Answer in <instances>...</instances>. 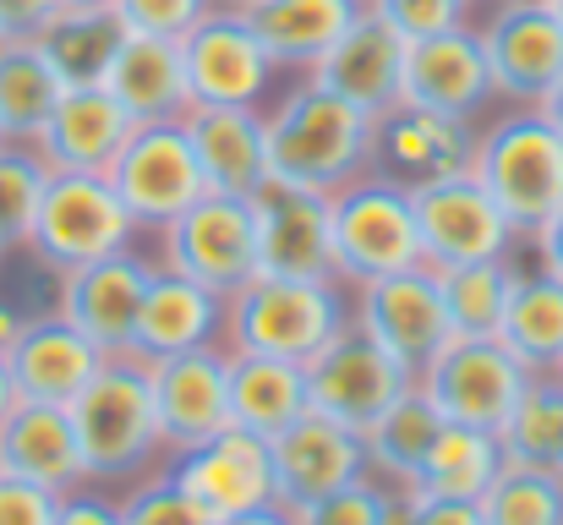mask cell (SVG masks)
<instances>
[{
  "label": "cell",
  "mask_w": 563,
  "mask_h": 525,
  "mask_svg": "<svg viewBox=\"0 0 563 525\" xmlns=\"http://www.w3.org/2000/svg\"><path fill=\"white\" fill-rule=\"evenodd\" d=\"M213 6H224V11H246V6H257V0H213Z\"/></svg>",
  "instance_id": "obj_53"
},
{
  "label": "cell",
  "mask_w": 563,
  "mask_h": 525,
  "mask_svg": "<svg viewBox=\"0 0 563 525\" xmlns=\"http://www.w3.org/2000/svg\"><path fill=\"white\" fill-rule=\"evenodd\" d=\"M82 449V471L93 488L137 482L159 455V416H154V361L137 350L104 356L88 389L66 405Z\"/></svg>",
  "instance_id": "obj_2"
},
{
  "label": "cell",
  "mask_w": 563,
  "mask_h": 525,
  "mask_svg": "<svg viewBox=\"0 0 563 525\" xmlns=\"http://www.w3.org/2000/svg\"><path fill=\"white\" fill-rule=\"evenodd\" d=\"M421 263L427 252H421L410 186L373 171L334 192V274L345 285H367Z\"/></svg>",
  "instance_id": "obj_6"
},
{
  "label": "cell",
  "mask_w": 563,
  "mask_h": 525,
  "mask_svg": "<svg viewBox=\"0 0 563 525\" xmlns=\"http://www.w3.org/2000/svg\"><path fill=\"white\" fill-rule=\"evenodd\" d=\"M60 6H115V0H60Z\"/></svg>",
  "instance_id": "obj_54"
},
{
  "label": "cell",
  "mask_w": 563,
  "mask_h": 525,
  "mask_svg": "<svg viewBox=\"0 0 563 525\" xmlns=\"http://www.w3.org/2000/svg\"><path fill=\"white\" fill-rule=\"evenodd\" d=\"M170 482L191 499V510L208 525L235 521L246 510H263V504H279L274 499V466H268V444L241 433V427H224L219 438L181 449L165 460Z\"/></svg>",
  "instance_id": "obj_14"
},
{
  "label": "cell",
  "mask_w": 563,
  "mask_h": 525,
  "mask_svg": "<svg viewBox=\"0 0 563 525\" xmlns=\"http://www.w3.org/2000/svg\"><path fill=\"white\" fill-rule=\"evenodd\" d=\"M55 525H121V504H115V499H104V493H93V482H88V488L60 493V504H55Z\"/></svg>",
  "instance_id": "obj_45"
},
{
  "label": "cell",
  "mask_w": 563,
  "mask_h": 525,
  "mask_svg": "<svg viewBox=\"0 0 563 525\" xmlns=\"http://www.w3.org/2000/svg\"><path fill=\"white\" fill-rule=\"evenodd\" d=\"M526 383H531V372L515 361V350L504 340H454L416 378V389L438 405L443 422L482 427V433L509 427Z\"/></svg>",
  "instance_id": "obj_11"
},
{
  "label": "cell",
  "mask_w": 563,
  "mask_h": 525,
  "mask_svg": "<svg viewBox=\"0 0 563 525\" xmlns=\"http://www.w3.org/2000/svg\"><path fill=\"white\" fill-rule=\"evenodd\" d=\"M55 504H60V493L0 477V525H55Z\"/></svg>",
  "instance_id": "obj_44"
},
{
  "label": "cell",
  "mask_w": 563,
  "mask_h": 525,
  "mask_svg": "<svg viewBox=\"0 0 563 525\" xmlns=\"http://www.w3.org/2000/svg\"><path fill=\"white\" fill-rule=\"evenodd\" d=\"M410 525H487L482 504H443V499H416Z\"/></svg>",
  "instance_id": "obj_48"
},
{
  "label": "cell",
  "mask_w": 563,
  "mask_h": 525,
  "mask_svg": "<svg viewBox=\"0 0 563 525\" xmlns=\"http://www.w3.org/2000/svg\"><path fill=\"white\" fill-rule=\"evenodd\" d=\"M296 525H383V482L362 477L351 488H334L312 504H296L290 510Z\"/></svg>",
  "instance_id": "obj_42"
},
{
  "label": "cell",
  "mask_w": 563,
  "mask_h": 525,
  "mask_svg": "<svg viewBox=\"0 0 563 525\" xmlns=\"http://www.w3.org/2000/svg\"><path fill=\"white\" fill-rule=\"evenodd\" d=\"M438 291L454 324V340H498L509 291H515V263H460L438 269Z\"/></svg>",
  "instance_id": "obj_36"
},
{
  "label": "cell",
  "mask_w": 563,
  "mask_h": 525,
  "mask_svg": "<svg viewBox=\"0 0 563 525\" xmlns=\"http://www.w3.org/2000/svg\"><path fill=\"white\" fill-rule=\"evenodd\" d=\"M559 378H563V361H559Z\"/></svg>",
  "instance_id": "obj_57"
},
{
  "label": "cell",
  "mask_w": 563,
  "mask_h": 525,
  "mask_svg": "<svg viewBox=\"0 0 563 525\" xmlns=\"http://www.w3.org/2000/svg\"><path fill=\"white\" fill-rule=\"evenodd\" d=\"M367 6H373L405 44L438 39V33H454V28L471 22V0H367Z\"/></svg>",
  "instance_id": "obj_41"
},
{
  "label": "cell",
  "mask_w": 563,
  "mask_h": 525,
  "mask_svg": "<svg viewBox=\"0 0 563 525\" xmlns=\"http://www.w3.org/2000/svg\"><path fill=\"white\" fill-rule=\"evenodd\" d=\"M99 367H104V350L88 335H77L60 313L27 318L11 356H5L16 400H44V405H71Z\"/></svg>",
  "instance_id": "obj_24"
},
{
  "label": "cell",
  "mask_w": 563,
  "mask_h": 525,
  "mask_svg": "<svg viewBox=\"0 0 563 525\" xmlns=\"http://www.w3.org/2000/svg\"><path fill=\"white\" fill-rule=\"evenodd\" d=\"M487 525H563V471L509 460L498 482L482 493Z\"/></svg>",
  "instance_id": "obj_38"
},
{
  "label": "cell",
  "mask_w": 563,
  "mask_h": 525,
  "mask_svg": "<svg viewBox=\"0 0 563 525\" xmlns=\"http://www.w3.org/2000/svg\"><path fill=\"white\" fill-rule=\"evenodd\" d=\"M0 258H5V252H0Z\"/></svg>",
  "instance_id": "obj_59"
},
{
  "label": "cell",
  "mask_w": 563,
  "mask_h": 525,
  "mask_svg": "<svg viewBox=\"0 0 563 525\" xmlns=\"http://www.w3.org/2000/svg\"><path fill=\"white\" fill-rule=\"evenodd\" d=\"M531 241V252H537V269H548L553 280H563V203L526 236Z\"/></svg>",
  "instance_id": "obj_47"
},
{
  "label": "cell",
  "mask_w": 563,
  "mask_h": 525,
  "mask_svg": "<svg viewBox=\"0 0 563 525\" xmlns=\"http://www.w3.org/2000/svg\"><path fill=\"white\" fill-rule=\"evenodd\" d=\"M191 154L202 165L208 192L230 197H257L268 186V138H263V110L246 105H191L187 110Z\"/></svg>",
  "instance_id": "obj_26"
},
{
  "label": "cell",
  "mask_w": 563,
  "mask_h": 525,
  "mask_svg": "<svg viewBox=\"0 0 563 525\" xmlns=\"http://www.w3.org/2000/svg\"><path fill=\"white\" fill-rule=\"evenodd\" d=\"M126 22L115 6H60L38 33L33 44L44 50V61L55 66V77L66 88H104L121 44H126Z\"/></svg>",
  "instance_id": "obj_30"
},
{
  "label": "cell",
  "mask_w": 563,
  "mask_h": 525,
  "mask_svg": "<svg viewBox=\"0 0 563 525\" xmlns=\"http://www.w3.org/2000/svg\"><path fill=\"white\" fill-rule=\"evenodd\" d=\"M537 110H542V116H548V121H553V127L563 132V77H559V88H553V94H548V99H542Z\"/></svg>",
  "instance_id": "obj_51"
},
{
  "label": "cell",
  "mask_w": 563,
  "mask_h": 525,
  "mask_svg": "<svg viewBox=\"0 0 563 525\" xmlns=\"http://www.w3.org/2000/svg\"><path fill=\"white\" fill-rule=\"evenodd\" d=\"M367 11V0H257L241 17L252 22L257 44L268 50L274 72H312L340 39L345 28Z\"/></svg>",
  "instance_id": "obj_28"
},
{
  "label": "cell",
  "mask_w": 563,
  "mask_h": 525,
  "mask_svg": "<svg viewBox=\"0 0 563 525\" xmlns=\"http://www.w3.org/2000/svg\"><path fill=\"white\" fill-rule=\"evenodd\" d=\"M132 236H137V219L126 214V203L115 197V186L104 175L49 171V186H44L33 230H27V252L38 258V269L66 274V269L99 263L110 252H126Z\"/></svg>",
  "instance_id": "obj_5"
},
{
  "label": "cell",
  "mask_w": 563,
  "mask_h": 525,
  "mask_svg": "<svg viewBox=\"0 0 563 525\" xmlns=\"http://www.w3.org/2000/svg\"><path fill=\"white\" fill-rule=\"evenodd\" d=\"M132 116L110 99V88H66L60 105L49 110V121L38 127L33 149L49 171H77V175H104L115 165V154L132 138Z\"/></svg>",
  "instance_id": "obj_25"
},
{
  "label": "cell",
  "mask_w": 563,
  "mask_h": 525,
  "mask_svg": "<svg viewBox=\"0 0 563 525\" xmlns=\"http://www.w3.org/2000/svg\"><path fill=\"white\" fill-rule=\"evenodd\" d=\"M438 427H443L438 405H432L421 389H410L377 427L362 433L367 477L383 482V488H410L416 471H421V460H427V449H432V438H438Z\"/></svg>",
  "instance_id": "obj_35"
},
{
  "label": "cell",
  "mask_w": 563,
  "mask_h": 525,
  "mask_svg": "<svg viewBox=\"0 0 563 525\" xmlns=\"http://www.w3.org/2000/svg\"><path fill=\"white\" fill-rule=\"evenodd\" d=\"M104 181L115 186V197L126 203V214L137 219V230H165L176 214H187L191 203L208 192L202 165L191 154V138L181 121H154L137 127L126 138V149L115 154V165L104 171Z\"/></svg>",
  "instance_id": "obj_12"
},
{
  "label": "cell",
  "mask_w": 563,
  "mask_h": 525,
  "mask_svg": "<svg viewBox=\"0 0 563 525\" xmlns=\"http://www.w3.org/2000/svg\"><path fill=\"white\" fill-rule=\"evenodd\" d=\"M148 280H154V263L126 247V252H110L99 263L55 274V307L49 313H60L77 335H88L104 356H121L137 340V313H143Z\"/></svg>",
  "instance_id": "obj_15"
},
{
  "label": "cell",
  "mask_w": 563,
  "mask_h": 525,
  "mask_svg": "<svg viewBox=\"0 0 563 525\" xmlns=\"http://www.w3.org/2000/svg\"><path fill=\"white\" fill-rule=\"evenodd\" d=\"M121 504V525H208L197 510H191V499L170 482V471H159V477H137V482H126V493L115 499Z\"/></svg>",
  "instance_id": "obj_40"
},
{
  "label": "cell",
  "mask_w": 563,
  "mask_h": 525,
  "mask_svg": "<svg viewBox=\"0 0 563 525\" xmlns=\"http://www.w3.org/2000/svg\"><path fill=\"white\" fill-rule=\"evenodd\" d=\"M22 324H27V313H16L11 302H0V361L11 356V346H16V335H22Z\"/></svg>",
  "instance_id": "obj_49"
},
{
  "label": "cell",
  "mask_w": 563,
  "mask_h": 525,
  "mask_svg": "<svg viewBox=\"0 0 563 525\" xmlns=\"http://www.w3.org/2000/svg\"><path fill=\"white\" fill-rule=\"evenodd\" d=\"M493 99V77H487V55L476 28H454L438 39H416L405 50V94L399 105L449 116V121H476V110Z\"/></svg>",
  "instance_id": "obj_20"
},
{
  "label": "cell",
  "mask_w": 563,
  "mask_h": 525,
  "mask_svg": "<svg viewBox=\"0 0 563 525\" xmlns=\"http://www.w3.org/2000/svg\"><path fill=\"white\" fill-rule=\"evenodd\" d=\"M471 175L487 186L504 219L520 236H531L563 203V132L537 105H515L509 116L476 132Z\"/></svg>",
  "instance_id": "obj_4"
},
{
  "label": "cell",
  "mask_w": 563,
  "mask_h": 525,
  "mask_svg": "<svg viewBox=\"0 0 563 525\" xmlns=\"http://www.w3.org/2000/svg\"><path fill=\"white\" fill-rule=\"evenodd\" d=\"M16 405V389H11V372H5V361H0V416Z\"/></svg>",
  "instance_id": "obj_52"
},
{
  "label": "cell",
  "mask_w": 563,
  "mask_h": 525,
  "mask_svg": "<svg viewBox=\"0 0 563 525\" xmlns=\"http://www.w3.org/2000/svg\"><path fill=\"white\" fill-rule=\"evenodd\" d=\"M55 11L60 0H0V39H33Z\"/></svg>",
  "instance_id": "obj_46"
},
{
  "label": "cell",
  "mask_w": 563,
  "mask_h": 525,
  "mask_svg": "<svg viewBox=\"0 0 563 525\" xmlns=\"http://www.w3.org/2000/svg\"><path fill=\"white\" fill-rule=\"evenodd\" d=\"M351 324L362 335H373L410 378H421L454 346V324H449V307H443V291H438V269H427V263L356 285Z\"/></svg>",
  "instance_id": "obj_9"
},
{
  "label": "cell",
  "mask_w": 563,
  "mask_h": 525,
  "mask_svg": "<svg viewBox=\"0 0 563 525\" xmlns=\"http://www.w3.org/2000/svg\"><path fill=\"white\" fill-rule=\"evenodd\" d=\"M405 39L377 17L373 6L345 28V39L307 72L318 88H329V94H340L345 105H356V110H367V116H388L394 105H399V94H405Z\"/></svg>",
  "instance_id": "obj_21"
},
{
  "label": "cell",
  "mask_w": 563,
  "mask_h": 525,
  "mask_svg": "<svg viewBox=\"0 0 563 525\" xmlns=\"http://www.w3.org/2000/svg\"><path fill=\"white\" fill-rule=\"evenodd\" d=\"M487 77L498 99L542 105L563 77V22L548 0H493L487 22L476 28Z\"/></svg>",
  "instance_id": "obj_13"
},
{
  "label": "cell",
  "mask_w": 563,
  "mask_h": 525,
  "mask_svg": "<svg viewBox=\"0 0 563 525\" xmlns=\"http://www.w3.org/2000/svg\"><path fill=\"white\" fill-rule=\"evenodd\" d=\"M548 6H553V17H559V22H563V0H548Z\"/></svg>",
  "instance_id": "obj_55"
},
{
  "label": "cell",
  "mask_w": 563,
  "mask_h": 525,
  "mask_svg": "<svg viewBox=\"0 0 563 525\" xmlns=\"http://www.w3.org/2000/svg\"><path fill=\"white\" fill-rule=\"evenodd\" d=\"M154 416L165 460L219 438L230 427V350L202 346L154 361Z\"/></svg>",
  "instance_id": "obj_18"
},
{
  "label": "cell",
  "mask_w": 563,
  "mask_h": 525,
  "mask_svg": "<svg viewBox=\"0 0 563 525\" xmlns=\"http://www.w3.org/2000/svg\"><path fill=\"white\" fill-rule=\"evenodd\" d=\"M307 411V367L274 356H230V427L268 444Z\"/></svg>",
  "instance_id": "obj_31"
},
{
  "label": "cell",
  "mask_w": 563,
  "mask_h": 525,
  "mask_svg": "<svg viewBox=\"0 0 563 525\" xmlns=\"http://www.w3.org/2000/svg\"><path fill=\"white\" fill-rule=\"evenodd\" d=\"M219 324H224V302L202 285H191L176 269H154L143 313H137V340L132 350L148 361L165 356H187V350L219 346Z\"/></svg>",
  "instance_id": "obj_29"
},
{
  "label": "cell",
  "mask_w": 563,
  "mask_h": 525,
  "mask_svg": "<svg viewBox=\"0 0 563 525\" xmlns=\"http://www.w3.org/2000/svg\"><path fill=\"white\" fill-rule=\"evenodd\" d=\"M121 22L132 33H148V39H187L191 28L213 11V0H115Z\"/></svg>",
  "instance_id": "obj_43"
},
{
  "label": "cell",
  "mask_w": 563,
  "mask_h": 525,
  "mask_svg": "<svg viewBox=\"0 0 563 525\" xmlns=\"http://www.w3.org/2000/svg\"><path fill=\"white\" fill-rule=\"evenodd\" d=\"M165 269L187 274L191 285L213 291L219 302L257 280V208L252 197L202 192L187 214L159 230Z\"/></svg>",
  "instance_id": "obj_7"
},
{
  "label": "cell",
  "mask_w": 563,
  "mask_h": 525,
  "mask_svg": "<svg viewBox=\"0 0 563 525\" xmlns=\"http://www.w3.org/2000/svg\"><path fill=\"white\" fill-rule=\"evenodd\" d=\"M410 203H416V230H421L427 269L509 263L515 247L526 241L476 175H449V181H432V186H410Z\"/></svg>",
  "instance_id": "obj_10"
},
{
  "label": "cell",
  "mask_w": 563,
  "mask_h": 525,
  "mask_svg": "<svg viewBox=\"0 0 563 525\" xmlns=\"http://www.w3.org/2000/svg\"><path fill=\"white\" fill-rule=\"evenodd\" d=\"M268 466H274V499L285 510H296V504H312L334 488L362 482L367 477V449H362V433L340 427L334 416L307 411L279 438H268Z\"/></svg>",
  "instance_id": "obj_19"
},
{
  "label": "cell",
  "mask_w": 563,
  "mask_h": 525,
  "mask_svg": "<svg viewBox=\"0 0 563 525\" xmlns=\"http://www.w3.org/2000/svg\"><path fill=\"white\" fill-rule=\"evenodd\" d=\"M219 525H296V521H290V510H285V504H263V510H246V515L219 521Z\"/></svg>",
  "instance_id": "obj_50"
},
{
  "label": "cell",
  "mask_w": 563,
  "mask_h": 525,
  "mask_svg": "<svg viewBox=\"0 0 563 525\" xmlns=\"http://www.w3.org/2000/svg\"><path fill=\"white\" fill-rule=\"evenodd\" d=\"M263 138H268V181L279 186H307L334 197L340 186L377 171V116L345 105L312 77L263 116Z\"/></svg>",
  "instance_id": "obj_1"
},
{
  "label": "cell",
  "mask_w": 563,
  "mask_h": 525,
  "mask_svg": "<svg viewBox=\"0 0 563 525\" xmlns=\"http://www.w3.org/2000/svg\"><path fill=\"white\" fill-rule=\"evenodd\" d=\"M0 143H5V132H0Z\"/></svg>",
  "instance_id": "obj_58"
},
{
  "label": "cell",
  "mask_w": 563,
  "mask_h": 525,
  "mask_svg": "<svg viewBox=\"0 0 563 525\" xmlns=\"http://www.w3.org/2000/svg\"><path fill=\"white\" fill-rule=\"evenodd\" d=\"M44 186H49V165L38 160V149L5 138L0 143V252L27 247V230H33Z\"/></svg>",
  "instance_id": "obj_39"
},
{
  "label": "cell",
  "mask_w": 563,
  "mask_h": 525,
  "mask_svg": "<svg viewBox=\"0 0 563 525\" xmlns=\"http://www.w3.org/2000/svg\"><path fill=\"white\" fill-rule=\"evenodd\" d=\"M476 160V132L471 121H449L416 105H394L377 116V175L399 186H432L449 175H471Z\"/></svg>",
  "instance_id": "obj_22"
},
{
  "label": "cell",
  "mask_w": 563,
  "mask_h": 525,
  "mask_svg": "<svg viewBox=\"0 0 563 525\" xmlns=\"http://www.w3.org/2000/svg\"><path fill=\"white\" fill-rule=\"evenodd\" d=\"M410 389H416V378L377 346L373 335H362L356 324H345L329 346L307 361V400H312V411L334 416L351 433L377 427Z\"/></svg>",
  "instance_id": "obj_8"
},
{
  "label": "cell",
  "mask_w": 563,
  "mask_h": 525,
  "mask_svg": "<svg viewBox=\"0 0 563 525\" xmlns=\"http://www.w3.org/2000/svg\"><path fill=\"white\" fill-rule=\"evenodd\" d=\"M509 466L498 433H482V427H460V422H443L410 493L416 499H443V504H482V493L498 482V471Z\"/></svg>",
  "instance_id": "obj_32"
},
{
  "label": "cell",
  "mask_w": 563,
  "mask_h": 525,
  "mask_svg": "<svg viewBox=\"0 0 563 525\" xmlns=\"http://www.w3.org/2000/svg\"><path fill=\"white\" fill-rule=\"evenodd\" d=\"M110 99L132 116V127H154V121H187L191 88L187 66H181V44L176 39H148V33H126L110 77H104Z\"/></svg>",
  "instance_id": "obj_27"
},
{
  "label": "cell",
  "mask_w": 563,
  "mask_h": 525,
  "mask_svg": "<svg viewBox=\"0 0 563 525\" xmlns=\"http://www.w3.org/2000/svg\"><path fill=\"white\" fill-rule=\"evenodd\" d=\"M257 274L340 280L334 274V197L268 181L257 197Z\"/></svg>",
  "instance_id": "obj_16"
},
{
  "label": "cell",
  "mask_w": 563,
  "mask_h": 525,
  "mask_svg": "<svg viewBox=\"0 0 563 525\" xmlns=\"http://www.w3.org/2000/svg\"><path fill=\"white\" fill-rule=\"evenodd\" d=\"M0 477H16V482H33L49 493L88 488L71 411L44 405V400H16L0 416Z\"/></svg>",
  "instance_id": "obj_23"
},
{
  "label": "cell",
  "mask_w": 563,
  "mask_h": 525,
  "mask_svg": "<svg viewBox=\"0 0 563 525\" xmlns=\"http://www.w3.org/2000/svg\"><path fill=\"white\" fill-rule=\"evenodd\" d=\"M504 455L520 466H548L563 471V378L559 372H537L509 416V427L498 433Z\"/></svg>",
  "instance_id": "obj_37"
},
{
  "label": "cell",
  "mask_w": 563,
  "mask_h": 525,
  "mask_svg": "<svg viewBox=\"0 0 563 525\" xmlns=\"http://www.w3.org/2000/svg\"><path fill=\"white\" fill-rule=\"evenodd\" d=\"M181 66H187L191 105H246V110H257V99L274 77V61L257 44L252 22L241 11H224V6H213L181 39Z\"/></svg>",
  "instance_id": "obj_17"
},
{
  "label": "cell",
  "mask_w": 563,
  "mask_h": 525,
  "mask_svg": "<svg viewBox=\"0 0 563 525\" xmlns=\"http://www.w3.org/2000/svg\"><path fill=\"white\" fill-rule=\"evenodd\" d=\"M345 324H351V302L340 296V280L257 274L235 296H224L219 346L230 356H274L307 367Z\"/></svg>",
  "instance_id": "obj_3"
},
{
  "label": "cell",
  "mask_w": 563,
  "mask_h": 525,
  "mask_svg": "<svg viewBox=\"0 0 563 525\" xmlns=\"http://www.w3.org/2000/svg\"><path fill=\"white\" fill-rule=\"evenodd\" d=\"M498 340L515 350V361L537 378V372H559L563 361V280L548 269H515V291H509V313Z\"/></svg>",
  "instance_id": "obj_33"
},
{
  "label": "cell",
  "mask_w": 563,
  "mask_h": 525,
  "mask_svg": "<svg viewBox=\"0 0 563 525\" xmlns=\"http://www.w3.org/2000/svg\"><path fill=\"white\" fill-rule=\"evenodd\" d=\"M471 6H493V0H471Z\"/></svg>",
  "instance_id": "obj_56"
},
{
  "label": "cell",
  "mask_w": 563,
  "mask_h": 525,
  "mask_svg": "<svg viewBox=\"0 0 563 525\" xmlns=\"http://www.w3.org/2000/svg\"><path fill=\"white\" fill-rule=\"evenodd\" d=\"M60 94L66 83L55 77V66L33 39H0V132L11 143H33Z\"/></svg>",
  "instance_id": "obj_34"
}]
</instances>
